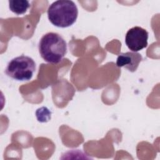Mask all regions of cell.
<instances>
[{"label": "cell", "mask_w": 160, "mask_h": 160, "mask_svg": "<svg viewBox=\"0 0 160 160\" xmlns=\"http://www.w3.org/2000/svg\"><path fill=\"white\" fill-rule=\"evenodd\" d=\"M148 32L145 29L134 26L126 32L125 43L131 51L138 52L148 46Z\"/></svg>", "instance_id": "cell-4"}, {"label": "cell", "mask_w": 160, "mask_h": 160, "mask_svg": "<svg viewBox=\"0 0 160 160\" xmlns=\"http://www.w3.org/2000/svg\"><path fill=\"white\" fill-rule=\"evenodd\" d=\"M38 49L41 58L46 62L58 64L67 53V43L60 34L50 32L42 36Z\"/></svg>", "instance_id": "cell-1"}, {"label": "cell", "mask_w": 160, "mask_h": 160, "mask_svg": "<svg viewBox=\"0 0 160 160\" xmlns=\"http://www.w3.org/2000/svg\"><path fill=\"white\" fill-rule=\"evenodd\" d=\"M49 21L58 28H68L72 26L78 16L77 6L72 1L58 0L53 2L48 9Z\"/></svg>", "instance_id": "cell-2"}, {"label": "cell", "mask_w": 160, "mask_h": 160, "mask_svg": "<svg viewBox=\"0 0 160 160\" xmlns=\"http://www.w3.org/2000/svg\"><path fill=\"white\" fill-rule=\"evenodd\" d=\"M142 60V57L139 53L129 51L118 55L116 59V65L119 68H124L131 72H134Z\"/></svg>", "instance_id": "cell-5"}, {"label": "cell", "mask_w": 160, "mask_h": 160, "mask_svg": "<svg viewBox=\"0 0 160 160\" xmlns=\"http://www.w3.org/2000/svg\"><path fill=\"white\" fill-rule=\"evenodd\" d=\"M36 71V62L32 58L21 55L12 59L5 69L6 75L19 81H29Z\"/></svg>", "instance_id": "cell-3"}, {"label": "cell", "mask_w": 160, "mask_h": 160, "mask_svg": "<svg viewBox=\"0 0 160 160\" xmlns=\"http://www.w3.org/2000/svg\"><path fill=\"white\" fill-rule=\"evenodd\" d=\"M30 7V4L26 0H10L9 1V9L17 15L24 14Z\"/></svg>", "instance_id": "cell-6"}, {"label": "cell", "mask_w": 160, "mask_h": 160, "mask_svg": "<svg viewBox=\"0 0 160 160\" xmlns=\"http://www.w3.org/2000/svg\"><path fill=\"white\" fill-rule=\"evenodd\" d=\"M48 110H49V109H48L47 108L42 107V108H41L38 109L37 111H38V112H39V114H41L42 112H45V113H46ZM43 114V115H41L40 117L38 118V121H40V122H46V121H48V120L46 119V118L44 117V114Z\"/></svg>", "instance_id": "cell-7"}]
</instances>
